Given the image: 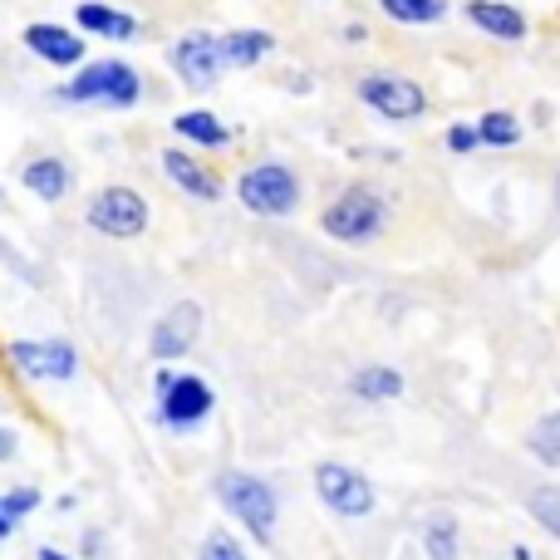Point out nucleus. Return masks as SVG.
I'll list each match as a JSON object with an SVG mask.
<instances>
[{"instance_id":"aec40b11","label":"nucleus","mask_w":560,"mask_h":560,"mask_svg":"<svg viewBox=\"0 0 560 560\" xmlns=\"http://www.w3.org/2000/svg\"><path fill=\"white\" fill-rule=\"evenodd\" d=\"M423 551L428 560H457V551H463V526H457L453 512H438L423 522Z\"/></svg>"},{"instance_id":"393cba45","label":"nucleus","mask_w":560,"mask_h":560,"mask_svg":"<svg viewBox=\"0 0 560 560\" xmlns=\"http://www.w3.org/2000/svg\"><path fill=\"white\" fill-rule=\"evenodd\" d=\"M477 138L492 148H512V143H522V124H516V114H506V108H492V114L477 118Z\"/></svg>"},{"instance_id":"423d86ee","label":"nucleus","mask_w":560,"mask_h":560,"mask_svg":"<svg viewBox=\"0 0 560 560\" xmlns=\"http://www.w3.org/2000/svg\"><path fill=\"white\" fill-rule=\"evenodd\" d=\"M84 222L94 226L98 236H108V242H138V236L148 232V222H153V212H148V197L138 192V187H104V192H94V202H89Z\"/></svg>"},{"instance_id":"39448f33","label":"nucleus","mask_w":560,"mask_h":560,"mask_svg":"<svg viewBox=\"0 0 560 560\" xmlns=\"http://www.w3.org/2000/svg\"><path fill=\"white\" fill-rule=\"evenodd\" d=\"M315 497L325 502L329 516H339V522H364V516H374V506H378L374 482L349 463H315Z\"/></svg>"},{"instance_id":"f03ea898","label":"nucleus","mask_w":560,"mask_h":560,"mask_svg":"<svg viewBox=\"0 0 560 560\" xmlns=\"http://www.w3.org/2000/svg\"><path fill=\"white\" fill-rule=\"evenodd\" d=\"M153 388H158L153 418H158V428H163V433H173V438H192L197 428L212 423V413H217V388L207 384L202 374H192V369L173 374L167 364H158Z\"/></svg>"},{"instance_id":"9b49d317","label":"nucleus","mask_w":560,"mask_h":560,"mask_svg":"<svg viewBox=\"0 0 560 560\" xmlns=\"http://www.w3.org/2000/svg\"><path fill=\"white\" fill-rule=\"evenodd\" d=\"M167 59H173L177 79H183V84H192V89H217V79H222L217 35H207V30H192V35H183Z\"/></svg>"},{"instance_id":"2eb2a0df","label":"nucleus","mask_w":560,"mask_h":560,"mask_svg":"<svg viewBox=\"0 0 560 560\" xmlns=\"http://www.w3.org/2000/svg\"><path fill=\"white\" fill-rule=\"evenodd\" d=\"M276 39L266 30H226L217 35V55H222V69H252L271 55Z\"/></svg>"},{"instance_id":"2f4dec72","label":"nucleus","mask_w":560,"mask_h":560,"mask_svg":"<svg viewBox=\"0 0 560 560\" xmlns=\"http://www.w3.org/2000/svg\"><path fill=\"white\" fill-rule=\"evenodd\" d=\"M0 197H5V187H0Z\"/></svg>"},{"instance_id":"7ed1b4c3","label":"nucleus","mask_w":560,"mask_h":560,"mask_svg":"<svg viewBox=\"0 0 560 560\" xmlns=\"http://www.w3.org/2000/svg\"><path fill=\"white\" fill-rule=\"evenodd\" d=\"M59 104H104V108H133L143 98V74L124 59H94L79 65L69 84L55 89Z\"/></svg>"},{"instance_id":"20e7f679","label":"nucleus","mask_w":560,"mask_h":560,"mask_svg":"<svg viewBox=\"0 0 560 560\" xmlns=\"http://www.w3.org/2000/svg\"><path fill=\"white\" fill-rule=\"evenodd\" d=\"M319 226H325V236L339 246H369V242H378V232L388 226V202L374 187H349V192H339L335 202L325 207Z\"/></svg>"},{"instance_id":"412c9836","label":"nucleus","mask_w":560,"mask_h":560,"mask_svg":"<svg viewBox=\"0 0 560 560\" xmlns=\"http://www.w3.org/2000/svg\"><path fill=\"white\" fill-rule=\"evenodd\" d=\"M526 453H532L541 467H560V408L532 423V433H526Z\"/></svg>"},{"instance_id":"a211bd4d","label":"nucleus","mask_w":560,"mask_h":560,"mask_svg":"<svg viewBox=\"0 0 560 560\" xmlns=\"http://www.w3.org/2000/svg\"><path fill=\"white\" fill-rule=\"evenodd\" d=\"M349 394L359 404H388V398H404V374L388 364H364L349 374Z\"/></svg>"},{"instance_id":"1a4fd4ad","label":"nucleus","mask_w":560,"mask_h":560,"mask_svg":"<svg viewBox=\"0 0 560 560\" xmlns=\"http://www.w3.org/2000/svg\"><path fill=\"white\" fill-rule=\"evenodd\" d=\"M207 329V315L197 300H177V305L163 310V319H153V335H148V354L153 364H173V359H187L197 349Z\"/></svg>"},{"instance_id":"7c9ffc66","label":"nucleus","mask_w":560,"mask_h":560,"mask_svg":"<svg viewBox=\"0 0 560 560\" xmlns=\"http://www.w3.org/2000/svg\"><path fill=\"white\" fill-rule=\"evenodd\" d=\"M556 197H560V183H556Z\"/></svg>"},{"instance_id":"f3484780","label":"nucleus","mask_w":560,"mask_h":560,"mask_svg":"<svg viewBox=\"0 0 560 560\" xmlns=\"http://www.w3.org/2000/svg\"><path fill=\"white\" fill-rule=\"evenodd\" d=\"M20 183H25L39 202H65V192H69V183H74V177H69L65 158H35V163L20 167Z\"/></svg>"},{"instance_id":"5701e85b","label":"nucleus","mask_w":560,"mask_h":560,"mask_svg":"<svg viewBox=\"0 0 560 560\" xmlns=\"http://www.w3.org/2000/svg\"><path fill=\"white\" fill-rule=\"evenodd\" d=\"M378 10L398 25H438L447 15V0H378Z\"/></svg>"},{"instance_id":"6ab92c4d","label":"nucleus","mask_w":560,"mask_h":560,"mask_svg":"<svg viewBox=\"0 0 560 560\" xmlns=\"http://www.w3.org/2000/svg\"><path fill=\"white\" fill-rule=\"evenodd\" d=\"M173 133L192 148H226L232 143V128H226L217 114H207V108H187V114H177Z\"/></svg>"},{"instance_id":"c756f323","label":"nucleus","mask_w":560,"mask_h":560,"mask_svg":"<svg viewBox=\"0 0 560 560\" xmlns=\"http://www.w3.org/2000/svg\"><path fill=\"white\" fill-rule=\"evenodd\" d=\"M35 560H79V556H69V551H59V546H39Z\"/></svg>"},{"instance_id":"dca6fc26","label":"nucleus","mask_w":560,"mask_h":560,"mask_svg":"<svg viewBox=\"0 0 560 560\" xmlns=\"http://www.w3.org/2000/svg\"><path fill=\"white\" fill-rule=\"evenodd\" d=\"M74 20H79V30H89V35H98V39H133L138 35V20L118 5H104V0H84V5L74 10Z\"/></svg>"},{"instance_id":"6e6552de","label":"nucleus","mask_w":560,"mask_h":560,"mask_svg":"<svg viewBox=\"0 0 560 560\" xmlns=\"http://www.w3.org/2000/svg\"><path fill=\"white\" fill-rule=\"evenodd\" d=\"M5 359L15 374L35 378V384H69L79 374V349L69 339H10Z\"/></svg>"},{"instance_id":"9d476101","label":"nucleus","mask_w":560,"mask_h":560,"mask_svg":"<svg viewBox=\"0 0 560 560\" xmlns=\"http://www.w3.org/2000/svg\"><path fill=\"white\" fill-rule=\"evenodd\" d=\"M359 98H364L378 118H388V124H413L428 108V94L404 74H364L359 79Z\"/></svg>"},{"instance_id":"bb28decb","label":"nucleus","mask_w":560,"mask_h":560,"mask_svg":"<svg viewBox=\"0 0 560 560\" xmlns=\"http://www.w3.org/2000/svg\"><path fill=\"white\" fill-rule=\"evenodd\" d=\"M477 143H482V138H477V128H467V124L447 128V148H453V153H472Z\"/></svg>"},{"instance_id":"cd10ccee","label":"nucleus","mask_w":560,"mask_h":560,"mask_svg":"<svg viewBox=\"0 0 560 560\" xmlns=\"http://www.w3.org/2000/svg\"><path fill=\"white\" fill-rule=\"evenodd\" d=\"M15 457H20V433L10 423H0V467L15 463Z\"/></svg>"},{"instance_id":"f257e3e1","label":"nucleus","mask_w":560,"mask_h":560,"mask_svg":"<svg viewBox=\"0 0 560 560\" xmlns=\"http://www.w3.org/2000/svg\"><path fill=\"white\" fill-rule=\"evenodd\" d=\"M217 502L226 506L242 536L252 546H271L276 541V526H280V497L276 487L266 482L261 472H246V467H226L217 477Z\"/></svg>"},{"instance_id":"ddd939ff","label":"nucleus","mask_w":560,"mask_h":560,"mask_svg":"<svg viewBox=\"0 0 560 560\" xmlns=\"http://www.w3.org/2000/svg\"><path fill=\"white\" fill-rule=\"evenodd\" d=\"M25 45H30V55H39L45 65H55V69L84 65V39H79L74 30H65V25H49V20L25 25Z\"/></svg>"},{"instance_id":"0eeeda50","label":"nucleus","mask_w":560,"mask_h":560,"mask_svg":"<svg viewBox=\"0 0 560 560\" xmlns=\"http://www.w3.org/2000/svg\"><path fill=\"white\" fill-rule=\"evenodd\" d=\"M236 202L252 217H290L300 207V177L285 163H256L236 183Z\"/></svg>"},{"instance_id":"c85d7f7f","label":"nucleus","mask_w":560,"mask_h":560,"mask_svg":"<svg viewBox=\"0 0 560 560\" xmlns=\"http://www.w3.org/2000/svg\"><path fill=\"white\" fill-rule=\"evenodd\" d=\"M84 560H104V532H89L84 536Z\"/></svg>"},{"instance_id":"f8f14e48","label":"nucleus","mask_w":560,"mask_h":560,"mask_svg":"<svg viewBox=\"0 0 560 560\" xmlns=\"http://www.w3.org/2000/svg\"><path fill=\"white\" fill-rule=\"evenodd\" d=\"M163 173H167V183H173L177 192H187L192 202H222V183H217V173L207 163H197L192 153H183V148H167L163 153Z\"/></svg>"},{"instance_id":"b1692460","label":"nucleus","mask_w":560,"mask_h":560,"mask_svg":"<svg viewBox=\"0 0 560 560\" xmlns=\"http://www.w3.org/2000/svg\"><path fill=\"white\" fill-rule=\"evenodd\" d=\"M197 560H256V556L242 536H232L226 526H212V532L197 541Z\"/></svg>"},{"instance_id":"4be33fe9","label":"nucleus","mask_w":560,"mask_h":560,"mask_svg":"<svg viewBox=\"0 0 560 560\" xmlns=\"http://www.w3.org/2000/svg\"><path fill=\"white\" fill-rule=\"evenodd\" d=\"M526 512H532V522L541 526L551 541H560V482L532 487V492H526Z\"/></svg>"},{"instance_id":"4468645a","label":"nucleus","mask_w":560,"mask_h":560,"mask_svg":"<svg viewBox=\"0 0 560 560\" xmlns=\"http://www.w3.org/2000/svg\"><path fill=\"white\" fill-rule=\"evenodd\" d=\"M467 20H472L477 30H487L492 39H526V15L516 5H506V0H472L467 5Z\"/></svg>"},{"instance_id":"a878e982","label":"nucleus","mask_w":560,"mask_h":560,"mask_svg":"<svg viewBox=\"0 0 560 560\" xmlns=\"http://www.w3.org/2000/svg\"><path fill=\"white\" fill-rule=\"evenodd\" d=\"M0 502H5L10 522H15V526H25L30 516L39 512V502H45V492H39V487H30V482H20V487H5V492H0Z\"/></svg>"}]
</instances>
